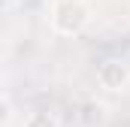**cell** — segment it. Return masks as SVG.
I'll use <instances>...</instances> for the list:
<instances>
[{"label": "cell", "instance_id": "6da1fadb", "mask_svg": "<svg viewBox=\"0 0 130 127\" xmlns=\"http://www.w3.org/2000/svg\"><path fill=\"white\" fill-rule=\"evenodd\" d=\"M91 21V9L85 0H58L52 9V30L61 36H79Z\"/></svg>", "mask_w": 130, "mask_h": 127}, {"label": "cell", "instance_id": "7a4b0ae2", "mask_svg": "<svg viewBox=\"0 0 130 127\" xmlns=\"http://www.w3.org/2000/svg\"><path fill=\"white\" fill-rule=\"evenodd\" d=\"M97 85L118 94V91H127L130 88V64L121 58H106L97 67Z\"/></svg>", "mask_w": 130, "mask_h": 127}, {"label": "cell", "instance_id": "3957f363", "mask_svg": "<svg viewBox=\"0 0 130 127\" xmlns=\"http://www.w3.org/2000/svg\"><path fill=\"white\" fill-rule=\"evenodd\" d=\"M24 127H58V118L48 109H33L30 115L24 118Z\"/></svg>", "mask_w": 130, "mask_h": 127}]
</instances>
